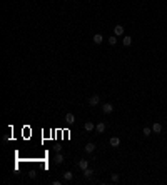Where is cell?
Returning <instances> with one entry per match:
<instances>
[{"label": "cell", "mask_w": 167, "mask_h": 185, "mask_svg": "<svg viewBox=\"0 0 167 185\" xmlns=\"http://www.w3.org/2000/svg\"><path fill=\"white\" fill-rule=\"evenodd\" d=\"M72 179H74V173L72 172H65V173H63V180H65V182H70Z\"/></svg>", "instance_id": "4fadbf2b"}, {"label": "cell", "mask_w": 167, "mask_h": 185, "mask_svg": "<svg viewBox=\"0 0 167 185\" xmlns=\"http://www.w3.org/2000/svg\"><path fill=\"white\" fill-rule=\"evenodd\" d=\"M102 110H104V113H112L114 105L112 104H104V105H102Z\"/></svg>", "instance_id": "3957f363"}, {"label": "cell", "mask_w": 167, "mask_h": 185, "mask_svg": "<svg viewBox=\"0 0 167 185\" xmlns=\"http://www.w3.org/2000/svg\"><path fill=\"white\" fill-rule=\"evenodd\" d=\"M104 42V37H102L100 33H95L94 35V44H102Z\"/></svg>", "instance_id": "ba28073f"}, {"label": "cell", "mask_w": 167, "mask_h": 185, "mask_svg": "<svg viewBox=\"0 0 167 185\" xmlns=\"http://www.w3.org/2000/svg\"><path fill=\"white\" fill-rule=\"evenodd\" d=\"M150 133H152V127H150V129H149V127H145V129H144V135H145V137H149Z\"/></svg>", "instance_id": "e0dca14e"}, {"label": "cell", "mask_w": 167, "mask_h": 185, "mask_svg": "<svg viewBox=\"0 0 167 185\" xmlns=\"http://www.w3.org/2000/svg\"><path fill=\"white\" fill-rule=\"evenodd\" d=\"M109 144H110V147H114V148H117L120 145V138L119 137H112L110 138V142H109Z\"/></svg>", "instance_id": "7a4b0ae2"}, {"label": "cell", "mask_w": 167, "mask_h": 185, "mask_svg": "<svg viewBox=\"0 0 167 185\" xmlns=\"http://www.w3.org/2000/svg\"><path fill=\"white\" fill-rule=\"evenodd\" d=\"M92 175H94V170H92V169H85L84 170V177H85V179H90Z\"/></svg>", "instance_id": "30bf717a"}, {"label": "cell", "mask_w": 167, "mask_h": 185, "mask_svg": "<svg viewBox=\"0 0 167 185\" xmlns=\"http://www.w3.org/2000/svg\"><path fill=\"white\" fill-rule=\"evenodd\" d=\"M107 40H109V44H110V45H115L117 44V35H112V37L107 38Z\"/></svg>", "instance_id": "2e32d148"}, {"label": "cell", "mask_w": 167, "mask_h": 185, "mask_svg": "<svg viewBox=\"0 0 167 185\" xmlns=\"http://www.w3.org/2000/svg\"><path fill=\"white\" fill-rule=\"evenodd\" d=\"M94 150H95V145L94 144H87V145H85V152H87V154H92Z\"/></svg>", "instance_id": "7c38bea8"}, {"label": "cell", "mask_w": 167, "mask_h": 185, "mask_svg": "<svg viewBox=\"0 0 167 185\" xmlns=\"http://www.w3.org/2000/svg\"><path fill=\"white\" fill-rule=\"evenodd\" d=\"M84 129H85V130H87V132H92V130H94V129H95V127H94V123H92V122H85V125H84Z\"/></svg>", "instance_id": "8fae6325"}, {"label": "cell", "mask_w": 167, "mask_h": 185, "mask_svg": "<svg viewBox=\"0 0 167 185\" xmlns=\"http://www.w3.org/2000/svg\"><path fill=\"white\" fill-rule=\"evenodd\" d=\"M95 130H97L99 133H102L105 130V123L104 122H100V123H97V125H95Z\"/></svg>", "instance_id": "9c48e42d"}, {"label": "cell", "mask_w": 167, "mask_h": 185, "mask_svg": "<svg viewBox=\"0 0 167 185\" xmlns=\"http://www.w3.org/2000/svg\"><path fill=\"white\" fill-rule=\"evenodd\" d=\"M114 35H117V37L124 35V27H122V25H117V27H114Z\"/></svg>", "instance_id": "277c9868"}, {"label": "cell", "mask_w": 167, "mask_h": 185, "mask_svg": "<svg viewBox=\"0 0 167 185\" xmlns=\"http://www.w3.org/2000/svg\"><path fill=\"white\" fill-rule=\"evenodd\" d=\"M122 44H124V45H125V47H129V45H130V44H132V38H130V37H124V40H122Z\"/></svg>", "instance_id": "9a60e30c"}, {"label": "cell", "mask_w": 167, "mask_h": 185, "mask_svg": "<svg viewBox=\"0 0 167 185\" xmlns=\"http://www.w3.org/2000/svg\"><path fill=\"white\" fill-rule=\"evenodd\" d=\"M65 122L72 125V123L75 122V115H74V113H67V115H65Z\"/></svg>", "instance_id": "5b68a950"}, {"label": "cell", "mask_w": 167, "mask_h": 185, "mask_svg": "<svg viewBox=\"0 0 167 185\" xmlns=\"http://www.w3.org/2000/svg\"><path fill=\"white\" fill-rule=\"evenodd\" d=\"M152 132H154V133H161V132H162V125L155 122L154 125H152Z\"/></svg>", "instance_id": "8992f818"}, {"label": "cell", "mask_w": 167, "mask_h": 185, "mask_svg": "<svg viewBox=\"0 0 167 185\" xmlns=\"http://www.w3.org/2000/svg\"><path fill=\"white\" fill-rule=\"evenodd\" d=\"M112 182H119V175L117 173H112Z\"/></svg>", "instance_id": "ac0fdd59"}, {"label": "cell", "mask_w": 167, "mask_h": 185, "mask_svg": "<svg viewBox=\"0 0 167 185\" xmlns=\"http://www.w3.org/2000/svg\"><path fill=\"white\" fill-rule=\"evenodd\" d=\"M79 167H80L82 170L89 169V162H87V160H80V162H79Z\"/></svg>", "instance_id": "5bb4252c"}, {"label": "cell", "mask_w": 167, "mask_h": 185, "mask_svg": "<svg viewBox=\"0 0 167 185\" xmlns=\"http://www.w3.org/2000/svg\"><path fill=\"white\" fill-rule=\"evenodd\" d=\"M54 162L57 163V165H60V163H62V162H63V155H62V154H60V152H59V154H57V155H55V158H54Z\"/></svg>", "instance_id": "52a82bcc"}, {"label": "cell", "mask_w": 167, "mask_h": 185, "mask_svg": "<svg viewBox=\"0 0 167 185\" xmlns=\"http://www.w3.org/2000/svg\"><path fill=\"white\" fill-rule=\"evenodd\" d=\"M100 102V98H99V95H92L90 98H89V105H92V107H95Z\"/></svg>", "instance_id": "6da1fadb"}]
</instances>
